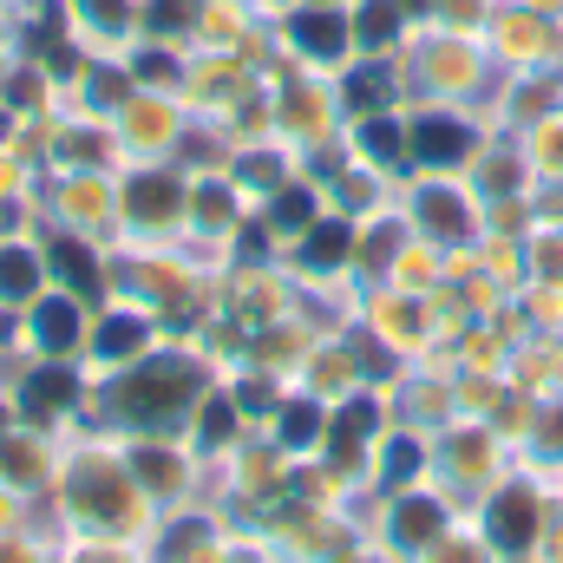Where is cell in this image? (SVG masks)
Returning a JSON list of instances; mask_svg holds the SVG:
<instances>
[{"label": "cell", "mask_w": 563, "mask_h": 563, "mask_svg": "<svg viewBox=\"0 0 563 563\" xmlns=\"http://www.w3.org/2000/svg\"><path fill=\"white\" fill-rule=\"evenodd\" d=\"M420 151H426V157H452V151H465V132L452 139V132H445V125L432 119V125H426V132H420Z\"/></svg>", "instance_id": "6da1fadb"}]
</instances>
